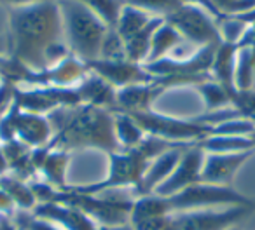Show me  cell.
Returning a JSON list of instances; mask_svg holds the SVG:
<instances>
[{"label": "cell", "instance_id": "obj_1", "mask_svg": "<svg viewBox=\"0 0 255 230\" xmlns=\"http://www.w3.org/2000/svg\"><path fill=\"white\" fill-rule=\"evenodd\" d=\"M49 124L53 129V136L46 145L49 149L70 152L95 147L107 153L123 150L117 142L114 117L102 106H63L51 113Z\"/></svg>", "mask_w": 255, "mask_h": 230}, {"label": "cell", "instance_id": "obj_2", "mask_svg": "<svg viewBox=\"0 0 255 230\" xmlns=\"http://www.w3.org/2000/svg\"><path fill=\"white\" fill-rule=\"evenodd\" d=\"M56 33H60V26L53 9L37 7L14 12L12 54L16 61L39 72L51 68L47 67V58L53 56V51L58 47Z\"/></svg>", "mask_w": 255, "mask_h": 230}, {"label": "cell", "instance_id": "obj_3", "mask_svg": "<svg viewBox=\"0 0 255 230\" xmlns=\"http://www.w3.org/2000/svg\"><path fill=\"white\" fill-rule=\"evenodd\" d=\"M166 202L171 215H175V213L212 209L213 206H248L254 204L255 199L236 192L233 187L210 185L201 181L166 197Z\"/></svg>", "mask_w": 255, "mask_h": 230}, {"label": "cell", "instance_id": "obj_4", "mask_svg": "<svg viewBox=\"0 0 255 230\" xmlns=\"http://www.w3.org/2000/svg\"><path fill=\"white\" fill-rule=\"evenodd\" d=\"M84 7H65L67 14V30L70 46L84 61L100 60L102 46L105 40V26L93 14L86 12Z\"/></svg>", "mask_w": 255, "mask_h": 230}, {"label": "cell", "instance_id": "obj_5", "mask_svg": "<svg viewBox=\"0 0 255 230\" xmlns=\"http://www.w3.org/2000/svg\"><path fill=\"white\" fill-rule=\"evenodd\" d=\"M255 213V202L248 206H227L224 209H199L171 215L173 230H229Z\"/></svg>", "mask_w": 255, "mask_h": 230}, {"label": "cell", "instance_id": "obj_6", "mask_svg": "<svg viewBox=\"0 0 255 230\" xmlns=\"http://www.w3.org/2000/svg\"><path fill=\"white\" fill-rule=\"evenodd\" d=\"M205 160V150L196 143L184 150L180 160L171 171V174L154 190V194L161 197H170L191 185L201 183V169Z\"/></svg>", "mask_w": 255, "mask_h": 230}, {"label": "cell", "instance_id": "obj_7", "mask_svg": "<svg viewBox=\"0 0 255 230\" xmlns=\"http://www.w3.org/2000/svg\"><path fill=\"white\" fill-rule=\"evenodd\" d=\"M255 149L234 150V152H212L205 155L201 169V181L210 185L231 187L236 171L254 155Z\"/></svg>", "mask_w": 255, "mask_h": 230}, {"label": "cell", "instance_id": "obj_8", "mask_svg": "<svg viewBox=\"0 0 255 230\" xmlns=\"http://www.w3.org/2000/svg\"><path fill=\"white\" fill-rule=\"evenodd\" d=\"M171 211L168 208L166 197L157 194H149L136 197L133 202L131 223L133 230H164L170 225Z\"/></svg>", "mask_w": 255, "mask_h": 230}, {"label": "cell", "instance_id": "obj_9", "mask_svg": "<svg viewBox=\"0 0 255 230\" xmlns=\"http://www.w3.org/2000/svg\"><path fill=\"white\" fill-rule=\"evenodd\" d=\"M32 215L47 220L63 230H98V227L81 209L65 202H37L32 209Z\"/></svg>", "mask_w": 255, "mask_h": 230}, {"label": "cell", "instance_id": "obj_10", "mask_svg": "<svg viewBox=\"0 0 255 230\" xmlns=\"http://www.w3.org/2000/svg\"><path fill=\"white\" fill-rule=\"evenodd\" d=\"M70 153L65 150H56L44 147L39 149L32 155V164L33 167L40 169V173L44 174V181L51 187L58 188V190H65L68 187L67 185V166Z\"/></svg>", "mask_w": 255, "mask_h": 230}, {"label": "cell", "instance_id": "obj_11", "mask_svg": "<svg viewBox=\"0 0 255 230\" xmlns=\"http://www.w3.org/2000/svg\"><path fill=\"white\" fill-rule=\"evenodd\" d=\"M171 21L177 30H180L185 37L191 40L205 46H217L219 44V33L213 28V25L201 14V12L194 11V9H180L171 16Z\"/></svg>", "mask_w": 255, "mask_h": 230}, {"label": "cell", "instance_id": "obj_12", "mask_svg": "<svg viewBox=\"0 0 255 230\" xmlns=\"http://www.w3.org/2000/svg\"><path fill=\"white\" fill-rule=\"evenodd\" d=\"M11 128L19 138L25 140L30 145H42L53 136L49 121L39 117V115H33V113H21L19 117L14 119Z\"/></svg>", "mask_w": 255, "mask_h": 230}, {"label": "cell", "instance_id": "obj_13", "mask_svg": "<svg viewBox=\"0 0 255 230\" xmlns=\"http://www.w3.org/2000/svg\"><path fill=\"white\" fill-rule=\"evenodd\" d=\"M0 187L4 188L5 194L12 199L16 208L21 211H32L37 204V199L33 195V190L30 183L23 181L21 178H11V176H0Z\"/></svg>", "mask_w": 255, "mask_h": 230}, {"label": "cell", "instance_id": "obj_14", "mask_svg": "<svg viewBox=\"0 0 255 230\" xmlns=\"http://www.w3.org/2000/svg\"><path fill=\"white\" fill-rule=\"evenodd\" d=\"M14 225L18 230H63L54 223L47 222V220L37 218L35 215H32V211H21L14 213Z\"/></svg>", "mask_w": 255, "mask_h": 230}, {"label": "cell", "instance_id": "obj_15", "mask_svg": "<svg viewBox=\"0 0 255 230\" xmlns=\"http://www.w3.org/2000/svg\"><path fill=\"white\" fill-rule=\"evenodd\" d=\"M231 103L236 108L238 115L255 121V89H247V91L236 89L234 94L231 96Z\"/></svg>", "mask_w": 255, "mask_h": 230}, {"label": "cell", "instance_id": "obj_16", "mask_svg": "<svg viewBox=\"0 0 255 230\" xmlns=\"http://www.w3.org/2000/svg\"><path fill=\"white\" fill-rule=\"evenodd\" d=\"M14 208L16 206H14V202H12V199L5 194L4 188L0 187V215L11 218V215L14 213Z\"/></svg>", "mask_w": 255, "mask_h": 230}, {"label": "cell", "instance_id": "obj_17", "mask_svg": "<svg viewBox=\"0 0 255 230\" xmlns=\"http://www.w3.org/2000/svg\"><path fill=\"white\" fill-rule=\"evenodd\" d=\"M0 230H18L9 216H2L0 215Z\"/></svg>", "mask_w": 255, "mask_h": 230}, {"label": "cell", "instance_id": "obj_18", "mask_svg": "<svg viewBox=\"0 0 255 230\" xmlns=\"http://www.w3.org/2000/svg\"><path fill=\"white\" fill-rule=\"evenodd\" d=\"M98 230H133L131 223H124V225H116V227H98Z\"/></svg>", "mask_w": 255, "mask_h": 230}, {"label": "cell", "instance_id": "obj_19", "mask_svg": "<svg viewBox=\"0 0 255 230\" xmlns=\"http://www.w3.org/2000/svg\"><path fill=\"white\" fill-rule=\"evenodd\" d=\"M164 230H173V227H171V220H170V225H168V227H166V229H164Z\"/></svg>", "mask_w": 255, "mask_h": 230}, {"label": "cell", "instance_id": "obj_20", "mask_svg": "<svg viewBox=\"0 0 255 230\" xmlns=\"http://www.w3.org/2000/svg\"><path fill=\"white\" fill-rule=\"evenodd\" d=\"M229 230H240V229H238V227H233V229H229Z\"/></svg>", "mask_w": 255, "mask_h": 230}]
</instances>
